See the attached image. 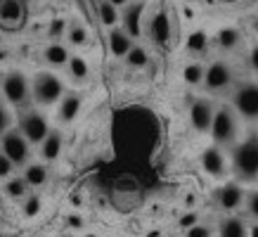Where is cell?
Segmentation results:
<instances>
[{
  "instance_id": "cell-1",
  "label": "cell",
  "mask_w": 258,
  "mask_h": 237,
  "mask_svg": "<svg viewBox=\"0 0 258 237\" xmlns=\"http://www.w3.org/2000/svg\"><path fill=\"white\" fill-rule=\"evenodd\" d=\"M64 95H67L64 93V83L57 74H52V71L36 74V79L31 83V97L38 104L50 107V104H55V102H62Z\"/></svg>"
},
{
  "instance_id": "cell-2",
  "label": "cell",
  "mask_w": 258,
  "mask_h": 237,
  "mask_svg": "<svg viewBox=\"0 0 258 237\" xmlns=\"http://www.w3.org/2000/svg\"><path fill=\"white\" fill-rule=\"evenodd\" d=\"M232 166L239 181H256L258 178V140H244L235 147Z\"/></svg>"
},
{
  "instance_id": "cell-3",
  "label": "cell",
  "mask_w": 258,
  "mask_h": 237,
  "mask_svg": "<svg viewBox=\"0 0 258 237\" xmlns=\"http://www.w3.org/2000/svg\"><path fill=\"white\" fill-rule=\"evenodd\" d=\"M209 133L213 135V142L223 147V145H232L237 138V111H232L230 107H220L213 114V124Z\"/></svg>"
},
{
  "instance_id": "cell-4",
  "label": "cell",
  "mask_w": 258,
  "mask_h": 237,
  "mask_svg": "<svg viewBox=\"0 0 258 237\" xmlns=\"http://www.w3.org/2000/svg\"><path fill=\"white\" fill-rule=\"evenodd\" d=\"M3 95L10 104L15 107H22L31 100V83L26 79V74L19 69H12L5 74V81H3Z\"/></svg>"
},
{
  "instance_id": "cell-5",
  "label": "cell",
  "mask_w": 258,
  "mask_h": 237,
  "mask_svg": "<svg viewBox=\"0 0 258 237\" xmlns=\"http://www.w3.org/2000/svg\"><path fill=\"white\" fill-rule=\"evenodd\" d=\"M0 154H5L15 166H26L31 157V142L19 131H8L0 138Z\"/></svg>"
},
{
  "instance_id": "cell-6",
  "label": "cell",
  "mask_w": 258,
  "mask_h": 237,
  "mask_svg": "<svg viewBox=\"0 0 258 237\" xmlns=\"http://www.w3.org/2000/svg\"><path fill=\"white\" fill-rule=\"evenodd\" d=\"M52 128L47 124V118L40 114V111H26L19 121V133L31 142V145H40V142L47 138Z\"/></svg>"
},
{
  "instance_id": "cell-7",
  "label": "cell",
  "mask_w": 258,
  "mask_h": 237,
  "mask_svg": "<svg viewBox=\"0 0 258 237\" xmlns=\"http://www.w3.org/2000/svg\"><path fill=\"white\" fill-rule=\"evenodd\" d=\"M235 111L246 121H258V83H244L237 88Z\"/></svg>"
},
{
  "instance_id": "cell-8",
  "label": "cell",
  "mask_w": 258,
  "mask_h": 237,
  "mask_svg": "<svg viewBox=\"0 0 258 237\" xmlns=\"http://www.w3.org/2000/svg\"><path fill=\"white\" fill-rule=\"evenodd\" d=\"M232 83V69H230V64L218 60V62H211L204 71V86L209 88V90H223Z\"/></svg>"
},
{
  "instance_id": "cell-9",
  "label": "cell",
  "mask_w": 258,
  "mask_h": 237,
  "mask_svg": "<svg viewBox=\"0 0 258 237\" xmlns=\"http://www.w3.org/2000/svg\"><path fill=\"white\" fill-rule=\"evenodd\" d=\"M213 114L216 111H213V104L209 100H195L189 107V124L199 133H209L213 124Z\"/></svg>"
},
{
  "instance_id": "cell-10",
  "label": "cell",
  "mask_w": 258,
  "mask_h": 237,
  "mask_svg": "<svg viewBox=\"0 0 258 237\" xmlns=\"http://www.w3.org/2000/svg\"><path fill=\"white\" fill-rule=\"evenodd\" d=\"M202 168L206 171L209 175L213 178H223L227 173V161H225V154L220 152L218 145H213V147H206L202 152Z\"/></svg>"
},
{
  "instance_id": "cell-11",
  "label": "cell",
  "mask_w": 258,
  "mask_h": 237,
  "mask_svg": "<svg viewBox=\"0 0 258 237\" xmlns=\"http://www.w3.org/2000/svg\"><path fill=\"white\" fill-rule=\"evenodd\" d=\"M142 10H145L142 3H131V5H125L123 12H121L123 31L128 33L133 40L140 38V33H142Z\"/></svg>"
},
{
  "instance_id": "cell-12",
  "label": "cell",
  "mask_w": 258,
  "mask_h": 237,
  "mask_svg": "<svg viewBox=\"0 0 258 237\" xmlns=\"http://www.w3.org/2000/svg\"><path fill=\"white\" fill-rule=\"evenodd\" d=\"M149 36L157 45H168L171 43V19L166 10H159L157 15L149 19Z\"/></svg>"
},
{
  "instance_id": "cell-13",
  "label": "cell",
  "mask_w": 258,
  "mask_h": 237,
  "mask_svg": "<svg viewBox=\"0 0 258 237\" xmlns=\"http://www.w3.org/2000/svg\"><path fill=\"white\" fill-rule=\"evenodd\" d=\"M244 202V190L239 183H225L223 188L218 190V206L225 209V211H235L239 209Z\"/></svg>"
},
{
  "instance_id": "cell-14",
  "label": "cell",
  "mask_w": 258,
  "mask_h": 237,
  "mask_svg": "<svg viewBox=\"0 0 258 237\" xmlns=\"http://www.w3.org/2000/svg\"><path fill=\"white\" fill-rule=\"evenodd\" d=\"M107 43H109V50L114 57H123L131 52V47H133V38L123 31V29H111L109 36H107Z\"/></svg>"
},
{
  "instance_id": "cell-15",
  "label": "cell",
  "mask_w": 258,
  "mask_h": 237,
  "mask_svg": "<svg viewBox=\"0 0 258 237\" xmlns=\"http://www.w3.org/2000/svg\"><path fill=\"white\" fill-rule=\"evenodd\" d=\"M62 147H64V138L59 131H50L47 138L40 142V157L45 161H55L59 154H62Z\"/></svg>"
},
{
  "instance_id": "cell-16",
  "label": "cell",
  "mask_w": 258,
  "mask_h": 237,
  "mask_svg": "<svg viewBox=\"0 0 258 237\" xmlns=\"http://www.w3.org/2000/svg\"><path fill=\"white\" fill-rule=\"evenodd\" d=\"M81 104H83V100H81L79 93H69L62 97V102H59V121H64V124H71L74 118L81 114Z\"/></svg>"
},
{
  "instance_id": "cell-17",
  "label": "cell",
  "mask_w": 258,
  "mask_h": 237,
  "mask_svg": "<svg viewBox=\"0 0 258 237\" xmlns=\"http://www.w3.org/2000/svg\"><path fill=\"white\" fill-rule=\"evenodd\" d=\"M220 237H249V228L242 218L237 216H227L220 221V228H218Z\"/></svg>"
},
{
  "instance_id": "cell-18",
  "label": "cell",
  "mask_w": 258,
  "mask_h": 237,
  "mask_svg": "<svg viewBox=\"0 0 258 237\" xmlns=\"http://www.w3.org/2000/svg\"><path fill=\"white\" fill-rule=\"evenodd\" d=\"M97 17H100V24L107 26V29H116V24L121 22V12H118L116 5H111L109 0H100L97 3Z\"/></svg>"
},
{
  "instance_id": "cell-19",
  "label": "cell",
  "mask_w": 258,
  "mask_h": 237,
  "mask_svg": "<svg viewBox=\"0 0 258 237\" xmlns=\"http://www.w3.org/2000/svg\"><path fill=\"white\" fill-rule=\"evenodd\" d=\"M22 19V3L19 0H3L0 3V22L15 26Z\"/></svg>"
},
{
  "instance_id": "cell-20",
  "label": "cell",
  "mask_w": 258,
  "mask_h": 237,
  "mask_svg": "<svg viewBox=\"0 0 258 237\" xmlns=\"http://www.w3.org/2000/svg\"><path fill=\"white\" fill-rule=\"evenodd\" d=\"M43 57H45V62L50 64V67H64V64H69V50L62 45V43H50V45L45 47V52H43Z\"/></svg>"
},
{
  "instance_id": "cell-21",
  "label": "cell",
  "mask_w": 258,
  "mask_h": 237,
  "mask_svg": "<svg viewBox=\"0 0 258 237\" xmlns=\"http://www.w3.org/2000/svg\"><path fill=\"white\" fill-rule=\"evenodd\" d=\"M22 178L26 181L29 188H40L47 183V168L43 164H26Z\"/></svg>"
},
{
  "instance_id": "cell-22",
  "label": "cell",
  "mask_w": 258,
  "mask_h": 237,
  "mask_svg": "<svg viewBox=\"0 0 258 237\" xmlns=\"http://www.w3.org/2000/svg\"><path fill=\"white\" fill-rule=\"evenodd\" d=\"M5 195H8L10 199H26L29 197V185H26V181L24 178H8V183H5Z\"/></svg>"
},
{
  "instance_id": "cell-23",
  "label": "cell",
  "mask_w": 258,
  "mask_h": 237,
  "mask_svg": "<svg viewBox=\"0 0 258 237\" xmlns=\"http://www.w3.org/2000/svg\"><path fill=\"white\" fill-rule=\"evenodd\" d=\"M67 40L71 45H86L88 43V29L81 22H69V29H67Z\"/></svg>"
},
{
  "instance_id": "cell-24",
  "label": "cell",
  "mask_w": 258,
  "mask_h": 237,
  "mask_svg": "<svg viewBox=\"0 0 258 237\" xmlns=\"http://www.w3.org/2000/svg\"><path fill=\"white\" fill-rule=\"evenodd\" d=\"M147 62H149V55L142 45H133L131 52L125 55V64H128L131 69H142V67H147Z\"/></svg>"
},
{
  "instance_id": "cell-25",
  "label": "cell",
  "mask_w": 258,
  "mask_h": 237,
  "mask_svg": "<svg viewBox=\"0 0 258 237\" xmlns=\"http://www.w3.org/2000/svg\"><path fill=\"white\" fill-rule=\"evenodd\" d=\"M67 69H69L71 79H76V81H86L88 79V62L81 55H71Z\"/></svg>"
},
{
  "instance_id": "cell-26",
  "label": "cell",
  "mask_w": 258,
  "mask_h": 237,
  "mask_svg": "<svg viewBox=\"0 0 258 237\" xmlns=\"http://www.w3.org/2000/svg\"><path fill=\"white\" fill-rule=\"evenodd\" d=\"M204 71L206 69L199 62H192L182 69V79H185L187 86H199V83H204Z\"/></svg>"
},
{
  "instance_id": "cell-27",
  "label": "cell",
  "mask_w": 258,
  "mask_h": 237,
  "mask_svg": "<svg viewBox=\"0 0 258 237\" xmlns=\"http://www.w3.org/2000/svg\"><path fill=\"white\" fill-rule=\"evenodd\" d=\"M237 43H239V31H237V29H223V31L218 33V45L223 47V50H232Z\"/></svg>"
},
{
  "instance_id": "cell-28",
  "label": "cell",
  "mask_w": 258,
  "mask_h": 237,
  "mask_svg": "<svg viewBox=\"0 0 258 237\" xmlns=\"http://www.w3.org/2000/svg\"><path fill=\"white\" fill-rule=\"evenodd\" d=\"M67 29H69V22L64 17H55L47 26V36L50 38H62V36H67Z\"/></svg>"
},
{
  "instance_id": "cell-29",
  "label": "cell",
  "mask_w": 258,
  "mask_h": 237,
  "mask_svg": "<svg viewBox=\"0 0 258 237\" xmlns=\"http://www.w3.org/2000/svg\"><path fill=\"white\" fill-rule=\"evenodd\" d=\"M40 206H43V202H40L38 195H29V197L24 199V216H29V218L38 216V213H40Z\"/></svg>"
},
{
  "instance_id": "cell-30",
  "label": "cell",
  "mask_w": 258,
  "mask_h": 237,
  "mask_svg": "<svg viewBox=\"0 0 258 237\" xmlns=\"http://www.w3.org/2000/svg\"><path fill=\"white\" fill-rule=\"evenodd\" d=\"M185 237H213V232H211V228H209V225L197 223V225H192L189 230H185Z\"/></svg>"
},
{
  "instance_id": "cell-31",
  "label": "cell",
  "mask_w": 258,
  "mask_h": 237,
  "mask_svg": "<svg viewBox=\"0 0 258 237\" xmlns=\"http://www.w3.org/2000/svg\"><path fill=\"white\" fill-rule=\"evenodd\" d=\"M10 124H12V116H10V109L0 102V138L10 131Z\"/></svg>"
},
{
  "instance_id": "cell-32",
  "label": "cell",
  "mask_w": 258,
  "mask_h": 237,
  "mask_svg": "<svg viewBox=\"0 0 258 237\" xmlns=\"http://www.w3.org/2000/svg\"><path fill=\"white\" fill-rule=\"evenodd\" d=\"M197 223H199V213H197V211H187V213H182V216H180L178 225H180V228H185V230H189L192 225H197Z\"/></svg>"
},
{
  "instance_id": "cell-33",
  "label": "cell",
  "mask_w": 258,
  "mask_h": 237,
  "mask_svg": "<svg viewBox=\"0 0 258 237\" xmlns=\"http://www.w3.org/2000/svg\"><path fill=\"white\" fill-rule=\"evenodd\" d=\"M12 171H15V164L5 154H0V178H12Z\"/></svg>"
},
{
  "instance_id": "cell-34",
  "label": "cell",
  "mask_w": 258,
  "mask_h": 237,
  "mask_svg": "<svg viewBox=\"0 0 258 237\" xmlns=\"http://www.w3.org/2000/svg\"><path fill=\"white\" fill-rule=\"evenodd\" d=\"M246 209H249V213L258 221V190L251 192L249 197H246Z\"/></svg>"
},
{
  "instance_id": "cell-35",
  "label": "cell",
  "mask_w": 258,
  "mask_h": 237,
  "mask_svg": "<svg viewBox=\"0 0 258 237\" xmlns=\"http://www.w3.org/2000/svg\"><path fill=\"white\" fill-rule=\"evenodd\" d=\"M67 225L74 230H79V228H83V218H81L79 213H69V216H67Z\"/></svg>"
},
{
  "instance_id": "cell-36",
  "label": "cell",
  "mask_w": 258,
  "mask_h": 237,
  "mask_svg": "<svg viewBox=\"0 0 258 237\" xmlns=\"http://www.w3.org/2000/svg\"><path fill=\"white\" fill-rule=\"evenodd\" d=\"M249 67L258 74V45L251 47V52H249Z\"/></svg>"
},
{
  "instance_id": "cell-37",
  "label": "cell",
  "mask_w": 258,
  "mask_h": 237,
  "mask_svg": "<svg viewBox=\"0 0 258 237\" xmlns=\"http://www.w3.org/2000/svg\"><path fill=\"white\" fill-rule=\"evenodd\" d=\"M111 5H116V8H125V5H131V0H109Z\"/></svg>"
},
{
  "instance_id": "cell-38",
  "label": "cell",
  "mask_w": 258,
  "mask_h": 237,
  "mask_svg": "<svg viewBox=\"0 0 258 237\" xmlns=\"http://www.w3.org/2000/svg\"><path fill=\"white\" fill-rule=\"evenodd\" d=\"M251 235L258 237V225H253V228H251Z\"/></svg>"
},
{
  "instance_id": "cell-39",
  "label": "cell",
  "mask_w": 258,
  "mask_h": 237,
  "mask_svg": "<svg viewBox=\"0 0 258 237\" xmlns=\"http://www.w3.org/2000/svg\"><path fill=\"white\" fill-rule=\"evenodd\" d=\"M3 81H5V74L0 71V90H3Z\"/></svg>"
},
{
  "instance_id": "cell-40",
  "label": "cell",
  "mask_w": 258,
  "mask_h": 237,
  "mask_svg": "<svg viewBox=\"0 0 258 237\" xmlns=\"http://www.w3.org/2000/svg\"><path fill=\"white\" fill-rule=\"evenodd\" d=\"M253 29H256V33H258V17L253 19Z\"/></svg>"
},
{
  "instance_id": "cell-41",
  "label": "cell",
  "mask_w": 258,
  "mask_h": 237,
  "mask_svg": "<svg viewBox=\"0 0 258 237\" xmlns=\"http://www.w3.org/2000/svg\"><path fill=\"white\" fill-rule=\"evenodd\" d=\"M62 237H76V235H62Z\"/></svg>"
},
{
  "instance_id": "cell-42",
  "label": "cell",
  "mask_w": 258,
  "mask_h": 237,
  "mask_svg": "<svg viewBox=\"0 0 258 237\" xmlns=\"http://www.w3.org/2000/svg\"><path fill=\"white\" fill-rule=\"evenodd\" d=\"M86 237H100V235H86Z\"/></svg>"
}]
</instances>
